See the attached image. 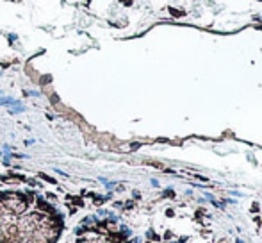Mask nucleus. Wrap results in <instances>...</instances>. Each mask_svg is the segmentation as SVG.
Masks as SVG:
<instances>
[{
	"mask_svg": "<svg viewBox=\"0 0 262 243\" xmlns=\"http://www.w3.org/2000/svg\"><path fill=\"white\" fill-rule=\"evenodd\" d=\"M64 216L45 197L32 191H0V243H59Z\"/></svg>",
	"mask_w": 262,
	"mask_h": 243,
	"instance_id": "obj_1",
	"label": "nucleus"
},
{
	"mask_svg": "<svg viewBox=\"0 0 262 243\" xmlns=\"http://www.w3.org/2000/svg\"><path fill=\"white\" fill-rule=\"evenodd\" d=\"M75 243H125V236L114 222L104 220L77 229Z\"/></svg>",
	"mask_w": 262,
	"mask_h": 243,
	"instance_id": "obj_2",
	"label": "nucleus"
},
{
	"mask_svg": "<svg viewBox=\"0 0 262 243\" xmlns=\"http://www.w3.org/2000/svg\"><path fill=\"white\" fill-rule=\"evenodd\" d=\"M11 104H14L13 98H0V106H11Z\"/></svg>",
	"mask_w": 262,
	"mask_h": 243,
	"instance_id": "obj_3",
	"label": "nucleus"
}]
</instances>
